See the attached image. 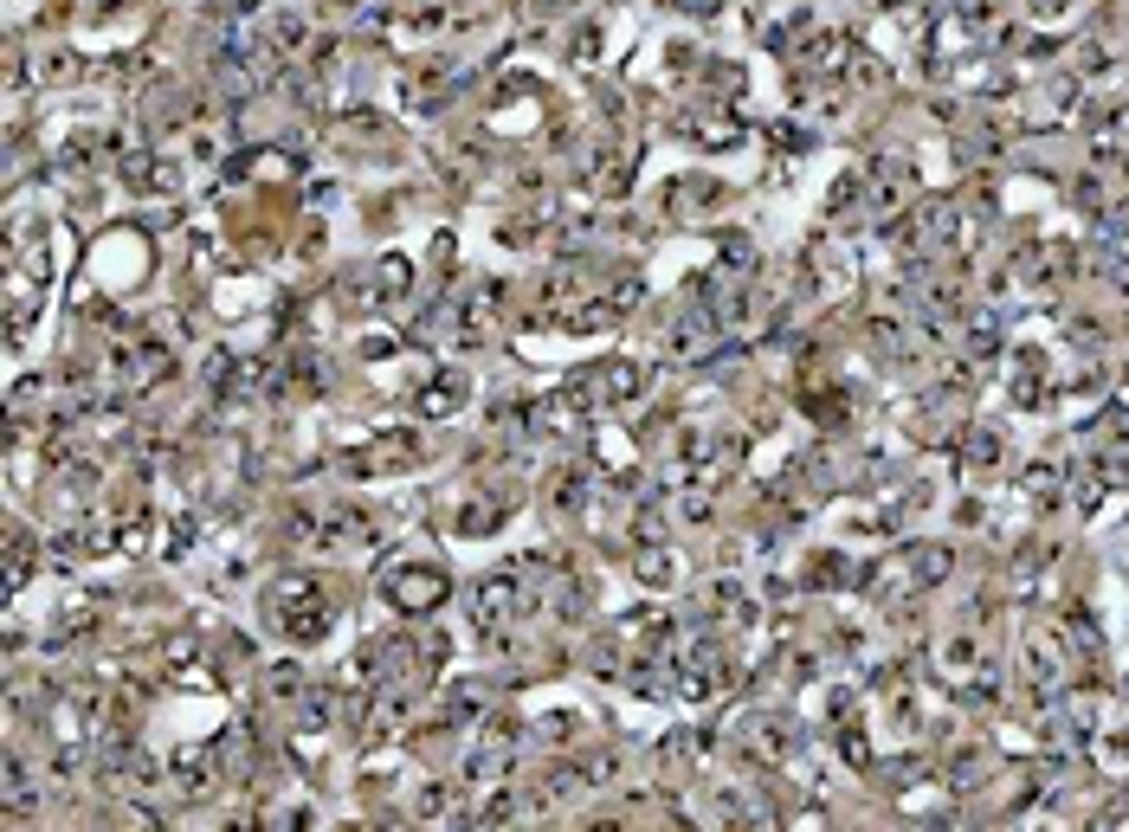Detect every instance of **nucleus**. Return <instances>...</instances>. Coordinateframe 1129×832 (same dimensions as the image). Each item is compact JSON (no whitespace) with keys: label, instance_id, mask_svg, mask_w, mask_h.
Listing matches in <instances>:
<instances>
[{"label":"nucleus","instance_id":"2","mask_svg":"<svg viewBox=\"0 0 1129 832\" xmlns=\"http://www.w3.org/2000/svg\"><path fill=\"white\" fill-rule=\"evenodd\" d=\"M452 594V581L439 574V568L414 562L407 574H387V601L401 606V613H433V606Z\"/></svg>","mask_w":1129,"mask_h":832},{"label":"nucleus","instance_id":"10","mask_svg":"<svg viewBox=\"0 0 1129 832\" xmlns=\"http://www.w3.org/2000/svg\"><path fill=\"white\" fill-rule=\"evenodd\" d=\"M452 530H458V535H490V530H497V503H490V497H472V503L452 517Z\"/></svg>","mask_w":1129,"mask_h":832},{"label":"nucleus","instance_id":"5","mask_svg":"<svg viewBox=\"0 0 1129 832\" xmlns=\"http://www.w3.org/2000/svg\"><path fill=\"white\" fill-rule=\"evenodd\" d=\"M407 458H414V439H407V433H381L375 446L355 453V471H401Z\"/></svg>","mask_w":1129,"mask_h":832},{"label":"nucleus","instance_id":"3","mask_svg":"<svg viewBox=\"0 0 1129 832\" xmlns=\"http://www.w3.org/2000/svg\"><path fill=\"white\" fill-rule=\"evenodd\" d=\"M524 601V587H517V574L504 568V574H485L478 581V594H472V613H478V626H497V620H510Z\"/></svg>","mask_w":1129,"mask_h":832},{"label":"nucleus","instance_id":"8","mask_svg":"<svg viewBox=\"0 0 1129 832\" xmlns=\"http://www.w3.org/2000/svg\"><path fill=\"white\" fill-rule=\"evenodd\" d=\"M458 401H465V375H452V368H446V375L420 394V414H426V419H446Z\"/></svg>","mask_w":1129,"mask_h":832},{"label":"nucleus","instance_id":"6","mask_svg":"<svg viewBox=\"0 0 1129 832\" xmlns=\"http://www.w3.org/2000/svg\"><path fill=\"white\" fill-rule=\"evenodd\" d=\"M175 788L182 794H207L214 788V749H182L175 756Z\"/></svg>","mask_w":1129,"mask_h":832},{"label":"nucleus","instance_id":"11","mask_svg":"<svg viewBox=\"0 0 1129 832\" xmlns=\"http://www.w3.org/2000/svg\"><path fill=\"white\" fill-rule=\"evenodd\" d=\"M640 581H645V587H672L677 562L665 555V549H640Z\"/></svg>","mask_w":1129,"mask_h":832},{"label":"nucleus","instance_id":"7","mask_svg":"<svg viewBox=\"0 0 1129 832\" xmlns=\"http://www.w3.org/2000/svg\"><path fill=\"white\" fill-rule=\"evenodd\" d=\"M123 175H130V188L136 194H168L175 188V168H168V162H143V155H130V162H123Z\"/></svg>","mask_w":1129,"mask_h":832},{"label":"nucleus","instance_id":"4","mask_svg":"<svg viewBox=\"0 0 1129 832\" xmlns=\"http://www.w3.org/2000/svg\"><path fill=\"white\" fill-rule=\"evenodd\" d=\"M168 368H175V362H168L162 342H136V349L116 355V375L130 381V387H155V381H168Z\"/></svg>","mask_w":1129,"mask_h":832},{"label":"nucleus","instance_id":"9","mask_svg":"<svg viewBox=\"0 0 1129 832\" xmlns=\"http://www.w3.org/2000/svg\"><path fill=\"white\" fill-rule=\"evenodd\" d=\"M375 284H381V298H387V303L407 298V284H414V266H407L401 252H387V259L375 266Z\"/></svg>","mask_w":1129,"mask_h":832},{"label":"nucleus","instance_id":"1","mask_svg":"<svg viewBox=\"0 0 1129 832\" xmlns=\"http://www.w3.org/2000/svg\"><path fill=\"white\" fill-rule=\"evenodd\" d=\"M265 613L278 620L284 639H298V645H317L323 633H330V606H323V594H317L310 574H278L271 594H265Z\"/></svg>","mask_w":1129,"mask_h":832},{"label":"nucleus","instance_id":"12","mask_svg":"<svg viewBox=\"0 0 1129 832\" xmlns=\"http://www.w3.org/2000/svg\"><path fill=\"white\" fill-rule=\"evenodd\" d=\"M478 710H485V690H478V684L452 690V717H478Z\"/></svg>","mask_w":1129,"mask_h":832}]
</instances>
